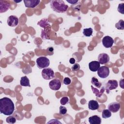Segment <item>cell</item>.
Listing matches in <instances>:
<instances>
[{"label": "cell", "instance_id": "1", "mask_svg": "<svg viewBox=\"0 0 124 124\" xmlns=\"http://www.w3.org/2000/svg\"><path fill=\"white\" fill-rule=\"evenodd\" d=\"M15 110V105L12 100L7 97L0 99V112L5 115H11Z\"/></svg>", "mask_w": 124, "mask_h": 124}, {"label": "cell", "instance_id": "2", "mask_svg": "<svg viewBox=\"0 0 124 124\" xmlns=\"http://www.w3.org/2000/svg\"><path fill=\"white\" fill-rule=\"evenodd\" d=\"M50 6L53 11L59 13H63L65 12L68 8V6L66 4L63 0H51L50 2Z\"/></svg>", "mask_w": 124, "mask_h": 124}, {"label": "cell", "instance_id": "3", "mask_svg": "<svg viewBox=\"0 0 124 124\" xmlns=\"http://www.w3.org/2000/svg\"><path fill=\"white\" fill-rule=\"evenodd\" d=\"M36 62L37 67L40 69L46 68L49 66L50 63L49 60L47 58L44 56L38 58L36 59Z\"/></svg>", "mask_w": 124, "mask_h": 124}, {"label": "cell", "instance_id": "4", "mask_svg": "<svg viewBox=\"0 0 124 124\" xmlns=\"http://www.w3.org/2000/svg\"><path fill=\"white\" fill-rule=\"evenodd\" d=\"M41 74L43 78L46 80H49L55 77L54 72L50 68H44L42 71Z\"/></svg>", "mask_w": 124, "mask_h": 124}, {"label": "cell", "instance_id": "5", "mask_svg": "<svg viewBox=\"0 0 124 124\" xmlns=\"http://www.w3.org/2000/svg\"><path fill=\"white\" fill-rule=\"evenodd\" d=\"M109 74V69L106 66H101L97 70L98 76L102 78H105L108 76Z\"/></svg>", "mask_w": 124, "mask_h": 124}, {"label": "cell", "instance_id": "6", "mask_svg": "<svg viewBox=\"0 0 124 124\" xmlns=\"http://www.w3.org/2000/svg\"><path fill=\"white\" fill-rule=\"evenodd\" d=\"M118 84L116 80H114V79L109 80L107 83L106 85V87H105L107 93H109V91L116 89L118 87Z\"/></svg>", "mask_w": 124, "mask_h": 124}, {"label": "cell", "instance_id": "7", "mask_svg": "<svg viewBox=\"0 0 124 124\" xmlns=\"http://www.w3.org/2000/svg\"><path fill=\"white\" fill-rule=\"evenodd\" d=\"M49 87L52 90H59L61 87V81L58 78H54L49 82Z\"/></svg>", "mask_w": 124, "mask_h": 124}, {"label": "cell", "instance_id": "8", "mask_svg": "<svg viewBox=\"0 0 124 124\" xmlns=\"http://www.w3.org/2000/svg\"><path fill=\"white\" fill-rule=\"evenodd\" d=\"M102 44L106 48H110L114 44L113 39L109 36H104L102 40Z\"/></svg>", "mask_w": 124, "mask_h": 124}, {"label": "cell", "instance_id": "9", "mask_svg": "<svg viewBox=\"0 0 124 124\" xmlns=\"http://www.w3.org/2000/svg\"><path fill=\"white\" fill-rule=\"evenodd\" d=\"M7 23L10 27H16L18 24V19L16 16H10L8 17Z\"/></svg>", "mask_w": 124, "mask_h": 124}, {"label": "cell", "instance_id": "10", "mask_svg": "<svg viewBox=\"0 0 124 124\" xmlns=\"http://www.w3.org/2000/svg\"><path fill=\"white\" fill-rule=\"evenodd\" d=\"M109 61V56L105 53H100L98 56V62L101 64H104Z\"/></svg>", "mask_w": 124, "mask_h": 124}, {"label": "cell", "instance_id": "11", "mask_svg": "<svg viewBox=\"0 0 124 124\" xmlns=\"http://www.w3.org/2000/svg\"><path fill=\"white\" fill-rule=\"evenodd\" d=\"M25 7L27 8H34L36 7L40 2V0H24Z\"/></svg>", "mask_w": 124, "mask_h": 124}, {"label": "cell", "instance_id": "12", "mask_svg": "<svg viewBox=\"0 0 124 124\" xmlns=\"http://www.w3.org/2000/svg\"><path fill=\"white\" fill-rule=\"evenodd\" d=\"M108 109L113 113L117 112L120 108V104L117 102H114L110 103L108 106Z\"/></svg>", "mask_w": 124, "mask_h": 124}, {"label": "cell", "instance_id": "13", "mask_svg": "<svg viewBox=\"0 0 124 124\" xmlns=\"http://www.w3.org/2000/svg\"><path fill=\"white\" fill-rule=\"evenodd\" d=\"M10 4L7 0H0V13H2L5 12L9 9Z\"/></svg>", "mask_w": 124, "mask_h": 124}, {"label": "cell", "instance_id": "14", "mask_svg": "<svg viewBox=\"0 0 124 124\" xmlns=\"http://www.w3.org/2000/svg\"><path fill=\"white\" fill-rule=\"evenodd\" d=\"M100 64L98 61H93L89 63V68L90 71L92 72H96L100 67Z\"/></svg>", "mask_w": 124, "mask_h": 124}, {"label": "cell", "instance_id": "15", "mask_svg": "<svg viewBox=\"0 0 124 124\" xmlns=\"http://www.w3.org/2000/svg\"><path fill=\"white\" fill-rule=\"evenodd\" d=\"M90 124H100L101 123V119L97 115H93L88 119Z\"/></svg>", "mask_w": 124, "mask_h": 124}, {"label": "cell", "instance_id": "16", "mask_svg": "<svg viewBox=\"0 0 124 124\" xmlns=\"http://www.w3.org/2000/svg\"><path fill=\"white\" fill-rule=\"evenodd\" d=\"M88 108L92 110H96L99 108V104L97 101L91 100L88 102Z\"/></svg>", "mask_w": 124, "mask_h": 124}, {"label": "cell", "instance_id": "17", "mask_svg": "<svg viewBox=\"0 0 124 124\" xmlns=\"http://www.w3.org/2000/svg\"><path fill=\"white\" fill-rule=\"evenodd\" d=\"M91 88H92V90L93 92L95 94L96 96H97V97H101V96L103 94V93L105 91V87H102L100 91H99L96 88H94L93 86H91Z\"/></svg>", "mask_w": 124, "mask_h": 124}, {"label": "cell", "instance_id": "18", "mask_svg": "<svg viewBox=\"0 0 124 124\" xmlns=\"http://www.w3.org/2000/svg\"><path fill=\"white\" fill-rule=\"evenodd\" d=\"M20 84L22 86L31 87L29 79L26 76L24 77H22L21 78V79L20 80Z\"/></svg>", "mask_w": 124, "mask_h": 124}, {"label": "cell", "instance_id": "19", "mask_svg": "<svg viewBox=\"0 0 124 124\" xmlns=\"http://www.w3.org/2000/svg\"><path fill=\"white\" fill-rule=\"evenodd\" d=\"M37 24L38 25H39L40 26H41L42 28H43L44 29L46 28V27H47V26H50L49 21L48 20V19L47 18H43L40 21H39Z\"/></svg>", "mask_w": 124, "mask_h": 124}, {"label": "cell", "instance_id": "20", "mask_svg": "<svg viewBox=\"0 0 124 124\" xmlns=\"http://www.w3.org/2000/svg\"><path fill=\"white\" fill-rule=\"evenodd\" d=\"M91 83L92 84L95 86L96 87H97V88H101V86H102V83L101 82H100L98 79L96 78L95 77H93L91 79Z\"/></svg>", "mask_w": 124, "mask_h": 124}, {"label": "cell", "instance_id": "21", "mask_svg": "<svg viewBox=\"0 0 124 124\" xmlns=\"http://www.w3.org/2000/svg\"><path fill=\"white\" fill-rule=\"evenodd\" d=\"M93 32V30L92 28H86L84 29L83 31V34L86 37H90L92 35Z\"/></svg>", "mask_w": 124, "mask_h": 124}, {"label": "cell", "instance_id": "22", "mask_svg": "<svg viewBox=\"0 0 124 124\" xmlns=\"http://www.w3.org/2000/svg\"><path fill=\"white\" fill-rule=\"evenodd\" d=\"M111 116V111L108 109H104L102 111V118L104 119H107L110 117Z\"/></svg>", "mask_w": 124, "mask_h": 124}, {"label": "cell", "instance_id": "23", "mask_svg": "<svg viewBox=\"0 0 124 124\" xmlns=\"http://www.w3.org/2000/svg\"><path fill=\"white\" fill-rule=\"evenodd\" d=\"M124 21L123 20L121 19L117 23L115 24V27L120 30H124Z\"/></svg>", "mask_w": 124, "mask_h": 124}, {"label": "cell", "instance_id": "24", "mask_svg": "<svg viewBox=\"0 0 124 124\" xmlns=\"http://www.w3.org/2000/svg\"><path fill=\"white\" fill-rule=\"evenodd\" d=\"M16 121V117L13 116H10L6 118V122L10 124H15Z\"/></svg>", "mask_w": 124, "mask_h": 124}, {"label": "cell", "instance_id": "25", "mask_svg": "<svg viewBox=\"0 0 124 124\" xmlns=\"http://www.w3.org/2000/svg\"><path fill=\"white\" fill-rule=\"evenodd\" d=\"M60 110H59V113L61 115H64L67 112V108L66 107L63 106H61L60 107Z\"/></svg>", "mask_w": 124, "mask_h": 124}, {"label": "cell", "instance_id": "26", "mask_svg": "<svg viewBox=\"0 0 124 124\" xmlns=\"http://www.w3.org/2000/svg\"><path fill=\"white\" fill-rule=\"evenodd\" d=\"M124 3H120L118 5V11L119 13H121L122 14H124Z\"/></svg>", "mask_w": 124, "mask_h": 124}, {"label": "cell", "instance_id": "27", "mask_svg": "<svg viewBox=\"0 0 124 124\" xmlns=\"http://www.w3.org/2000/svg\"><path fill=\"white\" fill-rule=\"evenodd\" d=\"M68 101H69V99H68V97H66V96L63 97L61 99L60 103L62 105H64L66 104L68 102Z\"/></svg>", "mask_w": 124, "mask_h": 124}, {"label": "cell", "instance_id": "28", "mask_svg": "<svg viewBox=\"0 0 124 124\" xmlns=\"http://www.w3.org/2000/svg\"><path fill=\"white\" fill-rule=\"evenodd\" d=\"M71 69L73 71H78L80 69V65L78 63H74L72 66Z\"/></svg>", "mask_w": 124, "mask_h": 124}, {"label": "cell", "instance_id": "29", "mask_svg": "<svg viewBox=\"0 0 124 124\" xmlns=\"http://www.w3.org/2000/svg\"><path fill=\"white\" fill-rule=\"evenodd\" d=\"M71 80L70 78H69L68 77L64 78L63 79V83L65 85H69V84H71Z\"/></svg>", "mask_w": 124, "mask_h": 124}, {"label": "cell", "instance_id": "30", "mask_svg": "<svg viewBox=\"0 0 124 124\" xmlns=\"http://www.w3.org/2000/svg\"><path fill=\"white\" fill-rule=\"evenodd\" d=\"M66 1L69 3L73 5V4H76L78 1V0H66Z\"/></svg>", "mask_w": 124, "mask_h": 124}, {"label": "cell", "instance_id": "31", "mask_svg": "<svg viewBox=\"0 0 124 124\" xmlns=\"http://www.w3.org/2000/svg\"><path fill=\"white\" fill-rule=\"evenodd\" d=\"M75 62H76V60H75V58H70V60H69V62H70V63H71V64H74V63H75Z\"/></svg>", "mask_w": 124, "mask_h": 124}, {"label": "cell", "instance_id": "32", "mask_svg": "<svg viewBox=\"0 0 124 124\" xmlns=\"http://www.w3.org/2000/svg\"><path fill=\"white\" fill-rule=\"evenodd\" d=\"M22 0H19V1H16V0H14V1L15 2H16V3H18V2H21Z\"/></svg>", "mask_w": 124, "mask_h": 124}]
</instances>
